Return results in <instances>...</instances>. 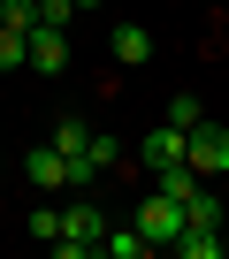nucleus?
I'll use <instances>...</instances> for the list:
<instances>
[{"label":"nucleus","mask_w":229,"mask_h":259,"mask_svg":"<svg viewBox=\"0 0 229 259\" xmlns=\"http://www.w3.org/2000/svg\"><path fill=\"white\" fill-rule=\"evenodd\" d=\"M23 183H31V191H84V183H92V168H84V160H69V153H54V145H39V153L23 160Z\"/></svg>","instance_id":"nucleus-1"},{"label":"nucleus","mask_w":229,"mask_h":259,"mask_svg":"<svg viewBox=\"0 0 229 259\" xmlns=\"http://www.w3.org/2000/svg\"><path fill=\"white\" fill-rule=\"evenodd\" d=\"M130 221H138V236H145L153 251H168V244L183 236V206H176L168 191H145V198L130 206Z\"/></svg>","instance_id":"nucleus-2"},{"label":"nucleus","mask_w":229,"mask_h":259,"mask_svg":"<svg viewBox=\"0 0 229 259\" xmlns=\"http://www.w3.org/2000/svg\"><path fill=\"white\" fill-rule=\"evenodd\" d=\"M183 160H191L199 176H229V130H221L214 114H199V122L183 130Z\"/></svg>","instance_id":"nucleus-3"},{"label":"nucleus","mask_w":229,"mask_h":259,"mask_svg":"<svg viewBox=\"0 0 229 259\" xmlns=\"http://www.w3.org/2000/svg\"><path fill=\"white\" fill-rule=\"evenodd\" d=\"M99 236H107V213L99 206H61V236H54V251L61 259H84V251H99Z\"/></svg>","instance_id":"nucleus-4"},{"label":"nucleus","mask_w":229,"mask_h":259,"mask_svg":"<svg viewBox=\"0 0 229 259\" xmlns=\"http://www.w3.org/2000/svg\"><path fill=\"white\" fill-rule=\"evenodd\" d=\"M31 69H39V76H69V31H46V23H39V31H31Z\"/></svg>","instance_id":"nucleus-5"},{"label":"nucleus","mask_w":229,"mask_h":259,"mask_svg":"<svg viewBox=\"0 0 229 259\" xmlns=\"http://www.w3.org/2000/svg\"><path fill=\"white\" fill-rule=\"evenodd\" d=\"M138 160H145V168H168V160H183V130H176L168 114H161V122L145 130V145H138Z\"/></svg>","instance_id":"nucleus-6"},{"label":"nucleus","mask_w":229,"mask_h":259,"mask_svg":"<svg viewBox=\"0 0 229 259\" xmlns=\"http://www.w3.org/2000/svg\"><path fill=\"white\" fill-rule=\"evenodd\" d=\"M183 229H229V206H221V191H206V183H199V191L183 198Z\"/></svg>","instance_id":"nucleus-7"},{"label":"nucleus","mask_w":229,"mask_h":259,"mask_svg":"<svg viewBox=\"0 0 229 259\" xmlns=\"http://www.w3.org/2000/svg\"><path fill=\"white\" fill-rule=\"evenodd\" d=\"M114 61H123V69H138V61H153V31L123 16V23H114Z\"/></svg>","instance_id":"nucleus-8"},{"label":"nucleus","mask_w":229,"mask_h":259,"mask_svg":"<svg viewBox=\"0 0 229 259\" xmlns=\"http://www.w3.org/2000/svg\"><path fill=\"white\" fill-rule=\"evenodd\" d=\"M153 244L138 236V221H107V236H99V259H145Z\"/></svg>","instance_id":"nucleus-9"},{"label":"nucleus","mask_w":229,"mask_h":259,"mask_svg":"<svg viewBox=\"0 0 229 259\" xmlns=\"http://www.w3.org/2000/svg\"><path fill=\"white\" fill-rule=\"evenodd\" d=\"M46 145H54V153H69V160H84V145H92V122H84V114H61Z\"/></svg>","instance_id":"nucleus-10"},{"label":"nucleus","mask_w":229,"mask_h":259,"mask_svg":"<svg viewBox=\"0 0 229 259\" xmlns=\"http://www.w3.org/2000/svg\"><path fill=\"white\" fill-rule=\"evenodd\" d=\"M84 168H92V183H99V176H114V168H123V138H99V130H92V145H84Z\"/></svg>","instance_id":"nucleus-11"},{"label":"nucleus","mask_w":229,"mask_h":259,"mask_svg":"<svg viewBox=\"0 0 229 259\" xmlns=\"http://www.w3.org/2000/svg\"><path fill=\"white\" fill-rule=\"evenodd\" d=\"M168 251H176V259H221V229H183Z\"/></svg>","instance_id":"nucleus-12"},{"label":"nucleus","mask_w":229,"mask_h":259,"mask_svg":"<svg viewBox=\"0 0 229 259\" xmlns=\"http://www.w3.org/2000/svg\"><path fill=\"white\" fill-rule=\"evenodd\" d=\"M8 69H31V38L23 31H0V76Z\"/></svg>","instance_id":"nucleus-13"},{"label":"nucleus","mask_w":229,"mask_h":259,"mask_svg":"<svg viewBox=\"0 0 229 259\" xmlns=\"http://www.w3.org/2000/svg\"><path fill=\"white\" fill-rule=\"evenodd\" d=\"M31 8H39V23H46V31H69V16H77V0H31Z\"/></svg>","instance_id":"nucleus-14"},{"label":"nucleus","mask_w":229,"mask_h":259,"mask_svg":"<svg viewBox=\"0 0 229 259\" xmlns=\"http://www.w3.org/2000/svg\"><path fill=\"white\" fill-rule=\"evenodd\" d=\"M199 114H206V107H199V99H191V92H176V99H168V122H176V130H191V122H199Z\"/></svg>","instance_id":"nucleus-15"},{"label":"nucleus","mask_w":229,"mask_h":259,"mask_svg":"<svg viewBox=\"0 0 229 259\" xmlns=\"http://www.w3.org/2000/svg\"><path fill=\"white\" fill-rule=\"evenodd\" d=\"M31 236L54 244V236H61V213H54V206H31Z\"/></svg>","instance_id":"nucleus-16"},{"label":"nucleus","mask_w":229,"mask_h":259,"mask_svg":"<svg viewBox=\"0 0 229 259\" xmlns=\"http://www.w3.org/2000/svg\"><path fill=\"white\" fill-rule=\"evenodd\" d=\"M221 259H229V229H221Z\"/></svg>","instance_id":"nucleus-17"},{"label":"nucleus","mask_w":229,"mask_h":259,"mask_svg":"<svg viewBox=\"0 0 229 259\" xmlns=\"http://www.w3.org/2000/svg\"><path fill=\"white\" fill-rule=\"evenodd\" d=\"M77 8H99V0H77Z\"/></svg>","instance_id":"nucleus-18"}]
</instances>
